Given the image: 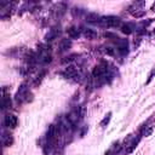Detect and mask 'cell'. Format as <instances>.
Segmentation results:
<instances>
[{
	"label": "cell",
	"instance_id": "1",
	"mask_svg": "<svg viewBox=\"0 0 155 155\" xmlns=\"http://www.w3.org/2000/svg\"><path fill=\"white\" fill-rule=\"evenodd\" d=\"M98 24L103 25V27H107V28H121V25H122L121 18L117 17V16H113V15L101 17Z\"/></svg>",
	"mask_w": 155,
	"mask_h": 155
},
{
	"label": "cell",
	"instance_id": "2",
	"mask_svg": "<svg viewBox=\"0 0 155 155\" xmlns=\"http://www.w3.org/2000/svg\"><path fill=\"white\" fill-rule=\"evenodd\" d=\"M38 62L41 64H47L52 61L51 53H50V46L47 45H39L38 46V54H36Z\"/></svg>",
	"mask_w": 155,
	"mask_h": 155
},
{
	"label": "cell",
	"instance_id": "3",
	"mask_svg": "<svg viewBox=\"0 0 155 155\" xmlns=\"http://www.w3.org/2000/svg\"><path fill=\"white\" fill-rule=\"evenodd\" d=\"M29 97H31V93L29 92L28 85H27L25 82H23V84L19 86L18 91L16 92L15 99H16L17 103H24V102H30V101H31V98H29Z\"/></svg>",
	"mask_w": 155,
	"mask_h": 155
},
{
	"label": "cell",
	"instance_id": "4",
	"mask_svg": "<svg viewBox=\"0 0 155 155\" xmlns=\"http://www.w3.org/2000/svg\"><path fill=\"white\" fill-rule=\"evenodd\" d=\"M144 2L143 1H138V2H133L132 6L128 7L130 13L134 17V18H142L145 15V10H143Z\"/></svg>",
	"mask_w": 155,
	"mask_h": 155
},
{
	"label": "cell",
	"instance_id": "5",
	"mask_svg": "<svg viewBox=\"0 0 155 155\" xmlns=\"http://www.w3.org/2000/svg\"><path fill=\"white\" fill-rule=\"evenodd\" d=\"M140 137H133V134H128L127 138H125V147H126V154H130L139 143Z\"/></svg>",
	"mask_w": 155,
	"mask_h": 155
},
{
	"label": "cell",
	"instance_id": "6",
	"mask_svg": "<svg viewBox=\"0 0 155 155\" xmlns=\"http://www.w3.org/2000/svg\"><path fill=\"white\" fill-rule=\"evenodd\" d=\"M67 117H68V120L71 122V125L75 127V126L78 125V122L80 121V119H81V111H80V108H79V107H75L74 109H71V111L67 115Z\"/></svg>",
	"mask_w": 155,
	"mask_h": 155
},
{
	"label": "cell",
	"instance_id": "7",
	"mask_svg": "<svg viewBox=\"0 0 155 155\" xmlns=\"http://www.w3.org/2000/svg\"><path fill=\"white\" fill-rule=\"evenodd\" d=\"M67 8H68V6H67V4H65V2H58V4H56V5H54V7L52 8L53 16H54L56 18H61V17L65 13Z\"/></svg>",
	"mask_w": 155,
	"mask_h": 155
},
{
	"label": "cell",
	"instance_id": "8",
	"mask_svg": "<svg viewBox=\"0 0 155 155\" xmlns=\"http://www.w3.org/2000/svg\"><path fill=\"white\" fill-rule=\"evenodd\" d=\"M65 79H71L73 81H74V79L78 76V74H79V70L74 67V65H68L62 73H61Z\"/></svg>",
	"mask_w": 155,
	"mask_h": 155
},
{
	"label": "cell",
	"instance_id": "9",
	"mask_svg": "<svg viewBox=\"0 0 155 155\" xmlns=\"http://www.w3.org/2000/svg\"><path fill=\"white\" fill-rule=\"evenodd\" d=\"M18 124V120H17V116L13 115V114H7L4 119V125L7 127V128H15Z\"/></svg>",
	"mask_w": 155,
	"mask_h": 155
},
{
	"label": "cell",
	"instance_id": "10",
	"mask_svg": "<svg viewBox=\"0 0 155 155\" xmlns=\"http://www.w3.org/2000/svg\"><path fill=\"white\" fill-rule=\"evenodd\" d=\"M59 34H61V28H59V25H54V27H52V28L48 30V33L45 35V40H46V41H53L56 38H58Z\"/></svg>",
	"mask_w": 155,
	"mask_h": 155
},
{
	"label": "cell",
	"instance_id": "11",
	"mask_svg": "<svg viewBox=\"0 0 155 155\" xmlns=\"http://www.w3.org/2000/svg\"><path fill=\"white\" fill-rule=\"evenodd\" d=\"M117 51L122 54V56H126L128 53V41L126 39H120L117 42Z\"/></svg>",
	"mask_w": 155,
	"mask_h": 155
},
{
	"label": "cell",
	"instance_id": "12",
	"mask_svg": "<svg viewBox=\"0 0 155 155\" xmlns=\"http://www.w3.org/2000/svg\"><path fill=\"white\" fill-rule=\"evenodd\" d=\"M70 47H71V40L70 39H62L59 41V45H58V52L59 53L67 52Z\"/></svg>",
	"mask_w": 155,
	"mask_h": 155
},
{
	"label": "cell",
	"instance_id": "13",
	"mask_svg": "<svg viewBox=\"0 0 155 155\" xmlns=\"http://www.w3.org/2000/svg\"><path fill=\"white\" fill-rule=\"evenodd\" d=\"M67 33H68V36L70 38V39H78L79 36H80V30H79V28L78 27H70V28H68L67 29Z\"/></svg>",
	"mask_w": 155,
	"mask_h": 155
},
{
	"label": "cell",
	"instance_id": "14",
	"mask_svg": "<svg viewBox=\"0 0 155 155\" xmlns=\"http://www.w3.org/2000/svg\"><path fill=\"white\" fill-rule=\"evenodd\" d=\"M82 35L88 40H93L97 36V33L91 28H85V29H82Z\"/></svg>",
	"mask_w": 155,
	"mask_h": 155
},
{
	"label": "cell",
	"instance_id": "15",
	"mask_svg": "<svg viewBox=\"0 0 155 155\" xmlns=\"http://www.w3.org/2000/svg\"><path fill=\"white\" fill-rule=\"evenodd\" d=\"M99 19H101V17L94 12H88L86 15V21L88 23H96L97 24V23H99Z\"/></svg>",
	"mask_w": 155,
	"mask_h": 155
},
{
	"label": "cell",
	"instance_id": "16",
	"mask_svg": "<svg viewBox=\"0 0 155 155\" xmlns=\"http://www.w3.org/2000/svg\"><path fill=\"white\" fill-rule=\"evenodd\" d=\"M120 149H121V145H120L119 142H116L108 151H105V155H116V154L120 151Z\"/></svg>",
	"mask_w": 155,
	"mask_h": 155
},
{
	"label": "cell",
	"instance_id": "17",
	"mask_svg": "<svg viewBox=\"0 0 155 155\" xmlns=\"http://www.w3.org/2000/svg\"><path fill=\"white\" fill-rule=\"evenodd\" d=\"M13 144V137L8 133V134H4L2 136V145L4 147H11Z\"/></svg>",
	"mask_w": 155,
	"mask_h": 155
},
{
	"label": "cell",
	"instance_id": "18",
	"mask_svg": "<svg viewBox=\"0 0 155 155\" xmlns=\"http://www.w3.org/2000/svg\"><path fill=\"white\" fill-rule=\"evenodd\" d=\"M133 30H134V28H133L130 23H126V24H122V25H121V31H122L124 34H126V35L132 34Z\"/></svg>",
	"mask_w": 155,
	"mask_h": 155
},
{
	"label": "cell",
	"instance_id": "19",
	"mask_svg": "<svg viewBox=\"0 0 155 155\" xmlns=\"http://www.w3.org/2000/svg\"><path fill=\"white\" fill-rule=\"evenodd\" d=\"M11 107V99H10V94H6L5 93V90H4V97H2V109H7Z\"/></svg>",
	"mask_w": 155,
	"mask_h": 155
},
{
	"label": "cell",
	"instance_id": "20",
	"mask_svg": "<svg viewBox=\"0 0 155 155\" xmlns=\"http://www.w3.org/2000/svg\"><path fill=\"white\" fill-rule=\"evenodd\" d=\"M45 74H46V71H45V70H42V71H40V73L35 76L34 82H33V85H34L35 87H38V86L41 84V81H42V79H44V76H45Z\"/></svg>",
	"mask_w": 155,
	"mask_h": 155
},
{
	"label": "cell",
	"instance_id": "21",
	"mask_svg": "<svg viewBox=\"0 0 155 155\" xmlns=\"http://www.w3.org/2000/svg\"><path fill=\"white\" fill-rule=\"evenodd\" d=\"M110 119H111V113L109 111V113H108V114L104 116V119L101 121V124H99V125H101V127H102V128H105V127L108 126V124H109Z\"/></svg>",
	"mask_w": 155,
	"mask_h": 155
},
{
	"label": "cell",
	"instance_id": "22",
	"mask_svg": "<svg viewBox=\"0 0 155 155\" xmlns=\"http://www.w3.org/2000/svg\"><path fill=\"white\" fill-rule=\"evenodd\" d=\"M79 57V54H76V53H73V54H69V56H67V57H64L63 59H62V63H70V62H73V61H75V58H78Z\"/></svg>",
	"mask_w": 155,
	"mask_h": 155
},
{
	"label": "cell",
	"instance_id": "23",
	"mask_svg": "<svg viewBox=\"0 0 155 155\" xmlns=\"http://www.w3.org/2000/svg\"><path fill=\"white\" fill-rule=\"evenodd\" d=\"M104 36H105L107 39H110V40L115 41V42H117V41L120 40V38H119L116 34H114V33H110V31H107V33L104 34Z\"/></svg>",
	"mask_w": 155,
	"mask_h": 155
},
{
	"label": "cell",
	"instance_id": "24",
	"mask_svg": "<svg viewBox=\"0 0 155 155\" xmlns=\"http://www.w3.org/2000/svg\"><path fill=\"white\" fill-rule=\"evenodd\" d=\"M151 132H153V128H151V127H149V126H144V127L142 128V136H144V137L150 136V134H151Z\"/></svg>",
	"mask_w": 155,
	"mask_h": 155
},
{
	"label": "cell",
	"instance_id": "25",
	"mask_svg": "<svg viewBox=\"0 0 155 155\" xmlns=\"http://www.w3.org/2000/svg\"><path fill=\"white\" fill-rule=\"evenodd\" d=\"M154 76H155V67L150 70V73H149V75H148V80H147V82H145V85H149L150 84V81L154 79Z\"/></svg>",
	"mask_w": 155,
	"mask_h": 155
},
{
	"label": "cell",
	"instance_id": "26",
	"mask_svg": "<svg viewBox=\"0 0 155 155\" xmlns=\"http://www.w3.org/2000/svg\"><path fill=\"white\" fill-rule=\"evenodd\" d=\"M104 53H107V54H109V56H114V54H115L114 48H111V47H104Z\"/></svg>",
	"mask_w": 155,
	"mask_h": 155
},
{
	"label": "cell",
	"instance_id": "27",
	"mask_svg": "<svg viewBox=\"0 0 155 155\" xmlns=\"http://www.w3.org/2000/svg\"><path fill=\"white\" fill-rule=\"evenodd\" d=\"M82 12V10L81 8H76V7H74L73 10H71V13H73V16L74 17H76V16H80V13Z\"/></svg>",
	"mask_w": 155,
	"mask_h": 155
},
{
	"label": "cell",
	"instance_id": "28",
	"mask_svg": "<svg viewBox=\"0 0 155 155\" xmlns=\"http://www.w3.org/2000/svg\"><path fill=\"white\" fill-rule=\"evenodd\" d=\"M151 10H153V11H155V4H154V5L151 6Z\"/></svg>",
	"mask_w": 155,
	"mask_h": 155
}]
</instances>
